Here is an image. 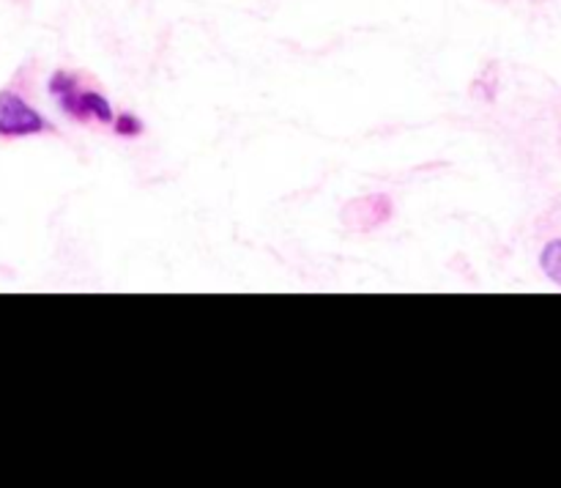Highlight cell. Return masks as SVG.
Returning a JSON list of instances; mask_svg holds the SVG:
<instances>
[{
	"label": "cell",
	"instance_id": "1",
	"mask_svg": "<svg viewBox=\"0 0 561 488\" xmlns=\"http://www.w3.org/2000/svg\"><path fill=\"white\" fill-rule=\"evenodd\" d=\"M49 93H53L58 107L64 110L71 121H80V124H88V121L113 124L115 121V113L113 107H110L107 97L93 91V88L82 86V80L75 71H55V75L49 77Z\"/></svg>",
	"mask_w": 561,
	"mask_h": 488
},
{
	"label": "cell",
	"instance_id": "2",
	"mask_svg": "<svg viewBox=\"0 0 561 488\" xmlns=\"http://www.w3.org/2000/svg\"><path fill=\"white\" fill-rule=\"evenodd\" d=\"M53 129L55 126L38 110H33L20 93L0 91V137L14 140V137H31Z\"/></svg>",
	"mask_w": 561,
	"mask_h": 488
},
{
	"label": "cell",
	"instance_id": "3",
	"mask_svg": "<svg viewBox=\"0 0 561 488\" xmlns=\"http://www.w3.org/2000/svg\"><path fill=\"white\" fill-rule=\"evenodd\" d=\"M540 266L548 274V280L561 285V239L548 241L540 252Z\"/></svg>",
	"mask_w": 561,
	"mask_h": 488
},
{
	"label": "cell",
	"instance_id": "4",
	"mask_svg": "<svg viewBox=\"0 0 561 488\" xmlns=\"http://www.w3.org/2000/svg\"><path fill=\"white\" fill-rule=\"evenodd\" d=\"M113 129L118 132V135H124V137H135V135H140V132H142V124H140V118H137V115L121 113L118 118L113 121Z\"/></svg>",
	"mask_w": 561,
	"mask_h": 488
}]
</instances>
